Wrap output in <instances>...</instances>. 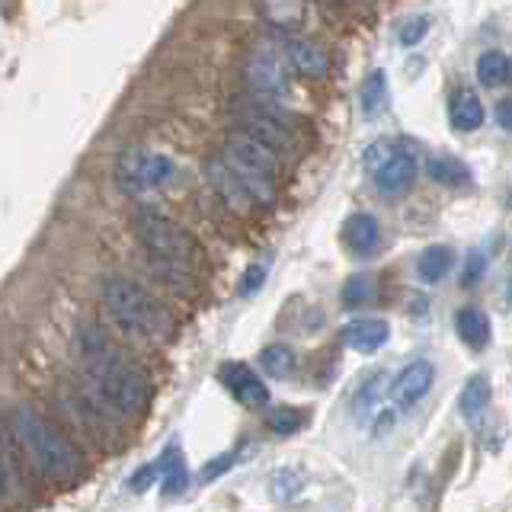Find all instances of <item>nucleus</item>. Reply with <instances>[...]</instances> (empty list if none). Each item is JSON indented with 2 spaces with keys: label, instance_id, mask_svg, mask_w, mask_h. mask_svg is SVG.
<instances>
[{
  "label": "nucleus",
  "instance_id": "nucleus-29",
  "mask_svg": "<svg viewBox=\"0 0 512 512\" xmlns=\"http://www.w3.org/2000/svg\"><path fill=\"white\" fill-rule=\"evenodd\" d=\"M426 32H429V16L416 13V16H410L404 26H400V45H407V48L420 45L426 39Z\"/></svg>",
  "mask_w": 512,
  "mask_h": 512
},
{
  "label": "nucleus",
  "instance_id": "nucleus-17",
  "mask_svg": "<svg viewBox=\"0 0 512 512\" xmlns=\"http://www.w3.org/2000/svg\"><path fill=\"white\" fill-rule=\"evenodd\" d=\"M448 119H452L455 132L464 135L477 132L484 125V103H480V96L474 90H458L452 96V103H448Z\"/></svg>",
  "mask_w": 512,
  "mask_h": 512
},
{
  "label": "nucleus",
  "instance_id": "nucleus-14",
  "mask_svg": "<svg viewBox=\"0 0 512 512\" xmlns=\"http://www.w3.org/2000/svg\"><path fill=\"white\" fill-rule=\"evenodd\" d=\"M208 183H212V189L218 192V196L228 202V208L231 212H237V215H244L247 208H250V196H247V189L240 186V180L234 176V170L224 164V157L218 154L215 160H208Z\"/></svg>",
  "mask_w": 512,
  "mask_h": 512
},
{
  "label": "nucleus",
  "instance_id": "nucleus-31",
  "mask_svg": "<svg viewBox=\"0 0 512 512\" xmlns=\"http://www.w3.org/2000/svg\"><path fill=\"white\" fill-rule=\"evenodd\" d=\"M487 272V256L480 250H471L468 256H464V269H461V282L464 285H477L480 279H484Z\"/></svg>",
  "mask_w": 512,
  "mask_h": 512
},
{
  "label": "nucleus",
  "instance_id": "nucleus-1",
  "mask_svg": "<svg viewBox=\"0 0 512 512\" xmlns=\"http://www.w3.org/2000/svg\"><path fill=\"white\" fill-rule=\"evenodd\" d=\"M77 352H80V384H84L116 420H132V416L144 410L151 394L148 375H144L138 365L128 362L122 352L112 346V340H106L96 327H87V330H80Z\"/></svg>",
  "mask_w": 512,
  "mask_h": 512
},
{
  "label": "nucleus",
  "instance_id": "nucleus-38",
  "mask_svg": "<svg viewBox=\"0 0 512 512\" xmlns=\"http://www.w3.org/2000/svg\"><path fill=\"white\" fill-rule=\"evenodd\" d=\"M509 301H512V282H509Z\"/></svg>",
  "mask_w": 512,
  "mask_h": 512
},
{
  "label": "nucleus",
  "instance_id": "nucleus-20",
  "mask_svg": "<svg viewBox=\"0 0 512 512\" xmlns=\"http://www.w3.org/2000/svg\"><path fill=\"white\" fill-rule=\"evenodd\" d=\"M426 176L432 183H442V186H471L474 180L468 164H461L452 154H432L426 160Z\"/></svg>",
  "mask_w": 512,
  "mask_h": 512
},
{
  "label": "nucleus",
  "instance_id": "nucleus-36",
  "mask_svg": "<svg viewBox=\"0 0 512 512\" xmlns=\"http://www.w3.org/2000/svg\"><path fill=\"white\" fill-rule=\"evenodd\" d=\"M496 125H500L503 132H509V135H512V100L496 103Z\"/></svg>",
  "mask_w": 512,
  "mask_h": 512
},
{
  "label": "nucleus",
  "instance_id": "nucleus-13",
  "mask_svg": "<svg viewBox=\"0 0 512 512\" xmlns=\"http://www.w3.org/2000/svg\"><path fill=\"white\" fill-rule=\"evenodd\" d=\"M388 340H391V327L381 317H359L343 327V343L356 352H378Z\"/></svg>",
  "mask_w": 512,
  "mask_h": 512
},
{
  "label": "nucleus",
  "instance_id": "nucleus-23",
  "mask_svg": "<svg viewBox=\"0 0 512 512\" xmlns=\"http://www.w3.org/2000/svg\"><path fill=\"white\" fill-rule=\"evenodd\" d=\"M506 77H509V58L503 52L490 48V52H484V55L477 58V80H480V87L496 90V87L506 84Z\"/></svg>",
  "mask_w": 512,
  "mask_h": 512
},
{
  "label": "nucleus",
  "instance_id": "nucleus-33",
  "mask_svg": "<svg viewBox=\"0 0 512 512\" xmlns=\"http://www.w3.org/2000/svg\"><path fill=\"white\" fill-rule=\"evenodd\" d=\"M234 452H228V455H221V458H212V461H208L205 464V468H202V480H205V484H212V480H218L221 474H228L231 468H234Z\"/></svg>",
  "mask_w": 512,
  "mask_h": 512
},
{
  "label": "nucleus",
  "instance_id": "nucleus-12",
  "mask_svg": "<svg viewBox=\"0 0 512 512\" xmlns=\"http://www.w3.org/2000/svg\"><path fill=\"white\" fill-rule=\"evenodd\" d=\"M285 61L292 64V71H298L301 77L320 80L330 71V58L327 52L311 39H288L285 42Z\"/></svg>",
  "mask_w": 512,
  "mask_h": 512
},
{
  "label": "nucleus",
  "instance_id": "nucleus-34",
  "mask_svg": "<svg viewBox=\"0 0 512 512\" xmlns=\"http://www.w3.org/2000/svg\"><path fill=\"white\" fill-rule=\"evenodd\" d=\"M263 282H266V266H250L244 272V279H240V295H244V298L256 295L263 288Z\"/></svg>",
  "mask_w": 512,
  "mask_h": 512
},
{
  "label": "nucleus",
  "instance_id": "nucleus-24",
  "mask_svg": "<svg viewBox=\"0 0 512 512\" xmlns=\"http://www.w3.org/2000/svg\"><path fill=\"white\" fill-rule=\"evenodd\" d=\"M384 381H388V375L384 372H375L372 378H368L362 388H359V394H356V400H352V407H356V420H368V416H375L378 410H381V394H384Z\"/></svg>",
  "mask_w": 512,
  "mask_h": 512
},
{
  "label": "nucleus",
  "instance_id": "nucleus-16",
  "mask_svg": "<svg viewBox=\"0 0 512 512\" xmlns=\"http://www.w3.org/2000/svg\"><path fill=\"white\" fill-rule=\"evenodd\" d=\"M343 237H346V247L356 253V256H368L375 253L378 244H381V224L375 215L368 212H356L343 228Z\"/></svg>",
  "mask_w": 512,
  "mask_h": 512
},
{
  "label": "nucleus",
  "instance_id": "nucleus-7",
  "mask_svg": "<svg viewBox=\"0 0 512 512\" xmlns=\"http://www.w3.org/2000/svg\"><path fill=\"white\" fill-rule=\"evenodd\" d=\"M138 237H141L144 250L160 253V256H167V260L183 263L189 269H196L202 260V250L196 240H192L180 224L164 215H154V212L138 215Z\"/></svg>",
  "mask_w": 512,
  "mask_h": 512
},
{
  "label": "nucleus",
  "instance_id": "nucleus-32",
  "mask_svg": "<svg viewBox=\"0 0 512 512\" xmlns=\"http://www.w3.org/2000/svg\"><path fill=\"white\" fill-rule=\"evenodd\" d=\"M372 298V279L368 276H352L343 288V301L346 304H362Z\"/></svg>",
  "mask_w": 512,
  "mask_h": 512
},
{
  "label": "nucleus",
  "instance_id": "nucleus-27",
  "mask_svg": "<svg viewBox=\"0 0 512 512\" xmlns=\"http://www.w3.org/2000/svg\"><path fill=\"white\" fill-rule=\"evenodd\" d=\"M260 365L266 368L272 378H288V375L295 372V352L288 349V346H282V343L266 346L260 352Z\"/></svg>",
  "mask_w": 512,
  "mask_h": 512
},
{
  "label": "nucleus",
  "instance_id": "nucleus-15",
  "mask_svg": "<svg viewBox=\"0 0 512 512\" xmlns=\"http://www.w3.org/2000/svg\"><path fill=\"white\" fill-rule=\"evenodd\" d=\"M224 384H228V391L240 400L244 407H266L269 404V391H266V384L256 378L253 368L247 365H228L221 372Z\"/></svg>",
  "mask_w": 512,
  "mask_h": 512
},
{
  "label": "nucleus",
  "instance_id": "nucleus-5",
  "mask_svg": "<svg viewBox=\"0 0 512 512\" xmlns=\"http://www.w3.org/2000/svg\"><path fill=\"white\" fill-rule=\"evenodd\" d=\"M231 119L237 125V132H244L250 138H256L260 144L276 154V157H288L295 154V128L292 119L276 106V100H240L231 109Z\"/></svg>",
  "mask_w": 512,
  "mask_h": 512
},
{
  "label": "nucleus",
  "instance_id": "nucleus-26",
  "mask_svg": "<svg viewBox=\"0 0 512 512\" xmlns=\"http://www.w3.org/2000/svg\"><path fill=\"white\" fill-rule=\"evenodd\" d=\"M160 477H164V490L167 493H183L189 477H186V461L180 455V448H170V452L160 458Z\"/></svg>",
  "mask_w": 512,
  "mask_h": 512
},
{
  "label": "nucleus",
  "instance_id": "nucleus-10",
  "mask_svg": "<svg viewBox=\"0 0 512 512\" xmlns=\"http://www.w3.org/2000/svg\"><path fill=\"white\" fill-rule=\"evenodd\" d=\"M432 384H436V365L426 359H416L400 368V375L391 384V397L400 410H410L432 391Z\"/></svg>",
  "mask_w": 512,
  "mask_h": 512
},
{
  "label": "nucleus",
  "instance_id": "nucleus-19",
  "mask_svg": "<svg viewBox=\"0 0 512 512\" xmlns=\"http://www.w3.org/2000/svg\"><path fill=\"white\" fill-rule=\"evenodd\" d=\"M455 333L464 346L484 349L490 343V317L480 308H474V304H468V308H461L455 314Z\"/></svg>",
  "mask_w": 512,
  "mask_h": 512
},
{
  "label": "nucleus",
  "instance_id": "nucleus-11",
  "mask_svg": "<svg viewBox=\"0 0 512 512\" xmlns=\"http://www.w3.org/2000/svg\"><path fill=\"white\" fill-rule=\"evenodd\" d=\"M416 180V157L407 151H391L388 157L375 167V186L384 196H400L407 192Z\"/></svg>",
  "mask_w": 512,
  "mask_h": 512
},
{
  "label": "nucleus",
  "instance_id": "nucleus-2",
  "mask_svg": "<svg viewBox=\"0 0 512 512\" xmlns=\"http://www.w3.org/2000/svg\"><path fill=\"white\" fill-rule=\"evenodd\" d=\"M13 432H16V442L23 448V455L32 461V468L42 477L58 480V484H74V480L87 474V461L80 455L77 442L39 410H32V407L16 410Z\"/></svg>",
  "mask_w": 512,
  "mask_h": 512
},
{
  "label": "nucleus",
  "instance_id": "nucleus-30",
  "mask_svg": "<svg viewBox=\"0 0 512 512\" xmlns=\"http://www.w3.org/2000/svg\"><path fill=\"white\" fill-rule=\"evenodd\" d=\"M298 490H301V477L295 471L272 474V496H276V500H292Z\"/></svg>",
  "mask_w": 512,
  "mask_h": 512
},
{
  "label": "nucleus",
  "instance_id": "nucleus-8",
  "mask_svg": "<svg viewBox=\"0 0 512 512\" xmlns=\"http://www.w3.org/2000/svg\"><path fill=\"white\" fill-rule=\"evenodd\" d=\"M173 160L160 151H148V148H132L119 157L116 164V180L125 192H135V196H144V192H154L160 186H167L173 180Z\"/></svg>",
  "mask_w": 512,
  "mask_h": 512
},
{
  "label": "nucleus",
  "instance_id": "nucleus-9",
  "mask_svg": "<svg viewBox=\"0 0 512 512\" xmlns=\"http://www.w3.org/2000/svg\"><path fill=\"white\" fill-rule=\"evenodd\" d=\"M247 80L250 87L256 90V96L263 100H285L288 96V74L282 58L272 52V48H256L247 61Z\"/></svg>",
  "mask_w": 512,
  "mask_h": 512
},
{
  "label": "nucleus",
  "instance_id": "nucleus-35",
  "mask_svg": "<svg viewBox=\"0 0 512 512\" xmlns=\"http://www.w3.org/2000/svg\"><path fill=\"white\" fill-rule=\"evenodd\" d=\"M157 474H160V461H154V464H148V468L135 471V477H132V490H135V493L148 490V487L154 484V480H157Z\"/></svg>",
  "mask_w": 512,
  "mask_h": 512
},
{
  "label": "nucleus",
  "instance_id": "nucleus-21",
  "mask_svg": "<svg viewBox=\"0 0 512 512\" xmlns=\"http://www.w3.org/2000/svg\"><path fill=\"white\" fill-rule=\"evenodd\" d=\"M455 263V253L448 250L445 244H436V247H426L423 256L416 260V276H420L426 285H436L448 276V269Z\"/></svg>",
  "mask_w": 512,
  "mask_h": 512
},
{
  "label": "nucleus",
  "instance_id": "nucleus-3",
  "mask_svg": "<svg viewBox=\"0 0 512 512\" xmlns=\"http://www.w3.org/2000/svg\"><path fill=\"white\" fill-rule=\"evenodd\" d=\"M103 304L125 330H132L135 336H141V340H157V343L170 340L173 317L148 288H141L128 279H106Z\"/></svg>",
  "mask_w": 512,
  "mask_h": 512
},
{
  "label": "nucleus",
  "instance_id": "nucleus-6",
  "mask_svg": "<svg viewBox=\"0 0 512 512\" xmlns=\"http://www.w3.org/2000/svg\"><path fill=\"white\" fill-rule=\"evenodd\" d=\"M58 407L64 413V420L71 423V432L74 436H84L87 442L93 445H112L119 436H116V416H112L100 400H96L84 384H80L77 391H68L58 397Z\"/></svg>",
  "mask_w": 512,
  "mask_h": 512
},
{
  "label": "nucleus",
  "instance_id": "nucleus-28",
  "mask_svg": "<svg viewBox=\"0 0 512 512\" xmlns=\"http://www.w3.org/2000/svg\"><path fill=\"white\" fill-rule=\"evenodd\" d=\"M301 426H304V413H298L295 407H276L269 413V429L276 436H292Z\"/></svg>",
  "mask_w": 512,
  "mask_h": 512
},
{
  "label": "nucleus",
  "instance_id": "nucleus-22",
  "mask_svg": "<svg viewBox=\"0 0 512 512\" xmlns=\"http://www.w3.org/2000/svg\"><path fill=\"white\" fill-rule=\"evenodd\" d=\"M359 103H362V112L368 119H375L384 112V106H388V74H384L381 68L372 71L365 80H362V90H359Z\"/></svg>",
  "mask_w": 512,
  "mask_h": 512
},
{
  "label": "nucleus",
  "instance_id": "nucleus-37",
  "mask_svg": "<svg viewBox=\"0 0 512 512\" xmlns=\"http://www.w3.org/2000/svg\"><path fill=\"white\" fill-rule=\"evenodd\" d=\"M7 487V477H4V468H0V490Z\"/></svg>",
  "mask_w": 512,
  "mask_h": 512
},
{
  "label": "nucleus",
  "instance_id": "nucleus-4",
  "mask_svg": "<svg viewBox=\"0 0 512 512\" xmlns=\"http://www.w3.org/2000/svg\"><path fill=\"white\" fill-rule=\"evenodd\" d=\"M224 164L234 170L240 186L247 189V196L256 205H272L276 202V176H279V157L272 154L266 144L244 132H231L224 141Z\"/></svg>",
  "mask_w": 512,
  "mask_h": 512
},
{
  "label": "nucleus",
  "instance_id": "nucleus-18",
  "mask_svg": "<svg viewBox=\"0 0 512 512\" xmlns=\"http://www.w3.org/2000/svg\"><path fill=\"white\" fill-rule=\"evenodd\" d=\"M490 400H493V384H490V378H487V375H474V378L461 388V394H458V413H461L468 423H477L480 416L487 413Z\"/></svg>",
  "mask_w": 512,
  "mask_h": 512
},
{
  "label": "nucleus",
  "instance_id": "nucleus-25",
  "mask_svg": "<svg viewBox=\"0 0 512 512\" xmlns=\"http://www.w3.org/2000/svg\"><path fill=\"white\" fill-rule=\"evenodd\" d=\"M263 10L272 26L279 29H298L304 20V4L301 0H263Z\"/></svg>",
  "mask_w": 512,
  "mask_h": 512
}]
</instances>
